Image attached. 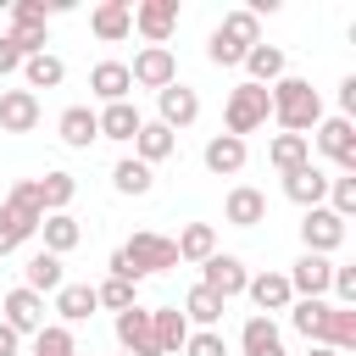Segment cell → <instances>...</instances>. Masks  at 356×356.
Returning <instances> with one entry per match:
<instances>
[{
	"label": "cell",
	"mask_w": 356,
	"mask_h": 356,
	"mask_svg": "<svg viewBox=\"0 0 356 356\" xmlns=\"http://www.w3.org/2000/svg\"><path fill=\"white\" fill-rule=\"evenodd\" d=\"M289 328L306 345H328L339 356L356 350V306H334V300H295L289 306Z\"/></svg>",
	"instance_id": "obj_1"
},
{
	"label": "cell",
	"mask_w": 356,
	"mask_h": 356,
	"mask_svg": "<svg viewBox=\"0 0 356 356\" xmlns=\"http://www.w3.org/2000/svg\"><path fill=\"white\" fill-rule=\"evenodd\" d=\"M267 100H273V122L284 128V134H306L312 139V128L323 122V95L312 89V78H278L273 89H267Z\"/></svg>",
	"instance_id": "obj_2"
},
{
	"label": "cell",
	"mask_w": 356,
	"mask_h": 356,
	"mask_svg": "<svg viewBox=\"0 0 356 356\" xmlns=\"http://www.w3.org/2000/svg\"><path fill=\"white\" fill-rule=\"evenodd\" d=\"M39 222H44V206H39V195H33V178L11 184L6 200H0V256H11L22 239H33Z\"/></svg>",
	"instance_id": "obj_3"
},
{
	"label": "cell",
	"mask_w": 356,
	"mask_h": 356,
	"mask_svg": "<svg viewBox=\"0 0 356 356\" xmlns=\"http://www.w3.org/2000/svg\"><path fill=\"white\" fill-rule=\"evenodd\" d=\"M267 117H273V100H267V89H261V83H234V89H228V106H222V134L245 139V134H256Z\"/></svg>",
	"instance_id": "obj_4"
},
{
	"label": "cell",
	"mask_w": 356,
	"mask_h": 356,
	"mask_svg": "<svg viewBox=\"0 0 356 356\" xmlns=\"http://www.w3.org/2000/svg\"><path fill=\"white\" fill-rule=\"evenodd\" d=\"M122 250V261L134 267V278H150V273H167V267H178V245L167 239V234H156V228H139L128 245H117Z\"/></svg>",
	"instance_id": "obj_5"
},
{
	"label": "cell",
	"mask_w": 356,
	"mask_h": 356,
	"mask_svg": "<svg viewBox=\"0 0 356 356\" xmlns=\"http://www.w3.org/2000/svg\"><path fill=\"white\" fill-rule=\"evenodd\" d=\"M312 145H317L339 172L356 167V122H350V117H323V122L312 128Z\"/></svg>",
	"instance_id": "obj_6"
},
{
	"label": "cell",
	"mask_w": 356,
	"mask_h": 356,
	"mask_svg": "<svg viewBox=\"0 0 356 356\" xmlns=\"http://www.w3.org/2000/svg\"><path fill=\"white\" fill-rule=\"evenodd\" d=\"M245 284H250V273H245V261H239V256L217 250L211 261H200V289H211L222 306H228L234 295H245Z\"/></svg>",
	"instance_id": "obj_7"
},
{
	"label": "cell",
	"mask_w": 356,
	"mask_h": 356,
	"mask_svg": "<svg viewBox=\"0 0 356 356\" xmlns=\"http://www.w3.org/2000/svg\"><path fill=\"white\" fill-rule=\"evenodd\" d=\"M0 323L11 328V334H22V339H33L39 328H44V295H33V289H6V300H0Z\"/></svg>",
	"instance_id": "obj_8"
},
{
	"label": "cell",
	"mask_w": 356,
	"mask_h": 356,
	"mask_svg": "<svg viewBox=\"0 0 356 356\" xmlns=\"http://www.w3.org/2000/svg\"><path fill=\"white\" fill-rule=\"evenodd\" d=\"M128 78H134L139 89H167V83H178V56H172L167 44H145V50L128 61Z\"/></svg>",
	"instance_id": "obj_9"
},
{
	"label": "cell",
	"mask_w": 356,
	"mask_h": 356,
	"mask_svg": "<svg viewBox=\"0 0 356 356\" xmlns=\"http://www.w3.org/2000/svg\"><path fill=\"white\" fill-rule=\"evenodd\" d=\"M300 245H306L312 256H334V250L345 245V217H334L328 206H312V211L300 217Z\"/></svg>",
	"instance_id": "obj_10"
},
{
	"label": "cell",
	"mask_w": 356,
	"mask_h": 356,
	"mask_svg": "<svg viewBox=\"0 0 356 356\" xmlns=\"http://www.w3.org/2000/svg\"><path fill=\"white\" fill-rule=\"evenodd\" d=\"M195 117H200V95H195L184 78H178V83H167V89H156V122H161V128H172V134H178V128H189Z\"/></svg>",
	"instance_id": "obj_11"
},
{
	"label": "cell",
	"mask_w": 356,
	"mask_h": 356,
	"mask_svg": "<svg viewBox=\"0 0 356 356\" xmlns=\"http://www.w3.org/2000/svg\"><path fill=\"white\" fill-rule=\"evenodd\" d=\"M284 278H289L295 300H328V278H334V261H328V256H312V250H300V261H295Z\"/></svg>",
	"instance_id": "obj_12"
},
{
	"label": "cell",
	"mask_w": 356,
	"mask_h": 356,
	"mask_svg": "<svg viewBox=\"0 0 356 356\" xmlns=\"http://www.w3.org/2000/svg\"><path fill=\"white\" fill-rule=\"evenodd\" d=\"M178 28V0H139L134 6V33H145V44H167Z\"/></svg>",
	"instance_id": "obj_13"
},
{
	"label": "cell",
	"mask_w": 356,
	"mask_h": 356,
	"mask_svg": "<svg viewBox=\"0 0 356 356\" xmlns=\"http://www.w3.org/2000/svg\"><path fill=\"white\" fill-rule=\"evenodd\" d=\"M200 161H206L211 178H239L245 161H250V150H245V139H234V134H211L206 150H200Z\"/></svg>",
	"instance_id": "obj_14"
},
{
	"label": "cell",
	"mask_w": 356,
	"mask_h": 356,
	"mask_svg": "<svg viewBox=\"0 0 356 356\" xmlns=\"http://www.w3.org/2000/svg\"><path fill=\"white\" fill-rule=\"evenodd\" d=\"M39 117H44V106H39L33 89H6L0 95V134H33Z\"/></svg>",
	"instance_id": "obj_15"
},
{
	"label": "cell",
	"mask_w": 356,
	"mask_h": 356,
	"mask_svg": "<svg viewBox=\"0 0 356 356\" xmlns=\"http://www.w3.org/2000/svg\"><path fill=\"white\" fill-rule=\"evenodd\" d=\"M117 345H122V356H161L156 350V334H150V306L117 312Z\"/></svg>",
	"instance_id": "obj_16"
},
{
	"label": "cell",
	"mask_w": 356,
	"mask_h": 356,
	"mask_svg": "<svg viewBox=\"0 0 356 356\" xmlns=\"http://www.w3.org/2000/svg\"><path fill=\"white\" fill-rule=\"evenodd\" d=\"M89 33H95L100 44L128 39V33H134V0H100V6L89 11Z\"/></svg>",
	"instance_id": "obj_17"
},
{
	"label": "cell",
	"mask_w": 356,
	"mask_h": 356,
	"mask_svg": "<svg viewBox=\"0 0 356 356\" xmlns=\"http://www.w3.org/2000/svg\"><path fill=\"white\" fill-rule=\"evenodd\" d=\"M222 222H234V228H256V222H267V195H261L256 184H234L228 200H222Z\"/></svg>",
	"instance_id": "obj_18"
},
{
	"label": "cell",
	"mask_w": 356,
	"mask_h": 356,
	"mask_svg": "<svg viewBox=\"0 0 356 356\" xmlns=\"http://www.w3.org/2000/svg\"><path fill=\"white\" fill-rule=\"evenodd\" d=\"M245 295H250V306H256L261 317H273V312H289V306H295V289H289V278H284V273H256V278L245 284Z\"/></svg>",
	"instance_id": "obj_19"
},
{
	"label": "cell",
	"mask_w": 356,
	"mask_h": 356,
	"mask_svg": "<svg viewBox=\"0 0 356 356\" xmlns=\"http://www.w3.org/2000/svg\"><path fill=\"white\" fill-rule=\"evenodd\" d=\"M50 300H56L50 312L61 317V328H72V323H89V317L100 312V300H95V284H61Z\"/></svg>",
	"instance_id": "obj_20"
},
{
	"label": "cell",
	"mask_w": 356,
	"mask_h": 356,
	"mask_svg": "<svg viewBox=\"0 0 356 356\" xmlns=\"http://www.w3.org/2000/svg\"><path fill=\"white\" fill-rule=\"evenodd\" d=\"M239 356H289L284 350V334H278V323L273 317H245V328H239Z\"/></svg>",
	"instance_id": "obj_21"
},
{
	"label": "cell",
	"mask_w": 356,
	"mask_h": 356,
	"mask_svg": "<svg viewBox=\"0 0 356 356\" xmlns=\"http://www.w3.org/2000/svg\"><path fill=\"white\" fill-rule=\"evenodd\" d=\"M239 67H245V72H250V78H245V83H261V89H273V83H278V78H284V72H289V56H284V50H278V44H250V50H245V61H239Z\"/></svg>",
	"instance_id": "obj_22"
},
{
	"label": "cell",
	"mask_w": 356,
	"mask_h": 356,
	"mask_svg": "<svg viewBox=\"0 0 356 356\" xmlns=\"http://www.w3.org/2000/svg\"><path fill=\"white\" fill-rule=\"evenodd\" d=\"M128 89H134L128 61H95V67H89V95H95V100L117 106V100H128Z\"/></svg>",
	"instance_id": "obj_23"
},
{
	"label": "cell",
	"mask_w": 356,
	"mask_h": 356,
	"mask_svg": "<svg viewBox=\"0 0 356 356\" xmlns=\"http://www.w3.org/2000/svg\"><path fill=\"white\" fill-rule=\"evenodd\" d=\"M95 122H100V139H111V145H134V134H139L145 117H139L134 100H117V106H100Z\"/></svg>",
	"instance_id": "obj_24"
},
{
	"label": "cell",
	"mask_w": 356,
	"mask_h": 356,
	"mask_svg": "<svg viewBox=\"0 0 356 356\" xmlns=\"http://www.w3.org/2000/svg\"><path fill=\"white\" fill-rule=\"evenodd\" d=\"M284 195L300 206V211H312V206H323V195H328V172L323 167H295V172H284Z\"/></svg>",
	"instance_id": "obj_25"
},
{
	"label": "cell",
	"mask_w": 356,
	"mask_h": 356,
	"mask_svg": "<svg viewBox=\"0 0 356 356\" xmlns=\"http://www.w3.org/2000/svg\"><path fill=\"white\" fill-rule=\"evenodd\" d=\"M56 134H61V145H67V150H89V145L100 139V122H95V111H89V106H67V111L56 117Z\"/></svg>",
	"instance_id": "obj_26"
},
{
	"label": "cell",
	"mask_w": 356,
	"mask_h": 356,
	"mask_svg": "<svg viewBox=\"0 0 356 356\" xmlns=\"http://www.w3.org/2000/svg\"><path fill=\"white\" fill-rule=\"evenodd\" d=\"M150 334H156V350L161 356H178L184 339H189V323L178 306H150Z\"/></svg>",
	"instance_id": "obj_27"
},
{
	"label": "cell",
	"mask_w": 356,
	"mask_h": 356,
	"mask_svg": "<svg viewBox=\"0 0 356 356\" xmlns=\"http://www.w3.org/2000/svg\"><path fill=\"white\" fill-rule=\"evenodd\" d=\"M172 150H178V134H172V128H161V122H139V134H134V161L156 167V161H167Z\"/></svg>",
	"instance_id": "obj_28"
},
{
	"label": "cell",
	"mask_w": 356,
	"mask_h": 356,
	"mask_svg": "<svg viewBox=\"0 0 356 356\" xmlns=\"http://www.w3.org/2000/svg\"><path fill=\"white\" fill-rule=\"evenodd\" d=\"M39 239H44V250H50V256H67V250H78L83 222H78L72 211H50V217L39 222Z\"/></svg>",
	"instance_id": "obj_29"
},
{
	"label": "cell",
	"mask_w": 356,
	"mask_h": 356,
	"mask_svg": "<svg viewBox=\"0 0 356 356\" xmlns=\"http://www.w3.org/2000/svg\"><path fill=\"white\" fill-rule=\"evenodd\" d=\"M67 284V273H61V256H50V250H33L28 256V267H22V289H33V295H56Z\"/></svg>",
	"instance_id": "obj_30"
},
{
	"label": "cell",
	"mask_w": 356,
	"mask_h": 356,
	"mask_svg": "<svg viewBox=\"0 0 356 356\" xmlns=\"http://www.w3.org/2000/svg\"><path fill=\"white\" fill-rule=\"evenodd\" d=\"M33 195H39L44 217H50V211H67V206H72V195H78V178H72V172H61V167H50L44 178H33Z\"/></svg>",
	"instance_id": "obj_31"
},
{
	"label": "cell",
	"mask_w": 356,
	"mask_h": 356,
	"mask_svg": "<svg viewBox=\"0 0 356 356\" xmlns=\"http://www.w3.org/2000/svg\"><path fill=\"white\" fill-rule=\"evenodd\" d=\"M172 245H178V261H195V267H200V261L217 256V228H211V222H184Z\"/></svg>",
	"instance_id": "obj_32"
},
{
	"label": "cell",
	"mask_w": 356,
	"mask_h": 356,
	"mask_svg": "<svg viewBox=\"0 0 356 356\" xmlns=\"http://www.w3.org/2000/svg\"><path fill=\"white\" fill-rule=\"evenodd\" d=\"M267 161H273L278 172H295V167H306V161H312V139H306V134H273Z\"/></svg>",
	"instance_id": "obj_33"
},
{
	"label": "cell",
	"mask_w": 356,
	"mask_h": 356,
	"mask_svg": "<svg viewBox=\"0 0 356 356\" xmlns=\"http://www.w3.org/2000/svg\"><path fill=\"white\" fill-rule=\"evenodd\" d=\"M111 189H117V195H134V200H139V195H150V189H156V167H145V161L122 156V161L111 167Z\"/></svg>",
	"instance_id": "obj_34"
},
{
	"label": "cell",
	"mask_w": 356,
	"mask_h": 356,
	"mask_svg": "<svg viewBox=\"0 0 356 356\" xmlns=\"http://www.w3.org/2000/svg\"><path fill=\"white\" fill-rule=\"evenodd\" d=\"M22 78H28V89L39 95V89H56L61 78H67V61L61 56H50V50H39V56H28L22 61Z\"/></svg>",
	"instance_id": "obj_35"
},
{
	"label": "cell",
	"mask_w": 356,
	"mask_h": 356,
	"mask_svg": "<svg viewBox=\"0 0 356 356\" xmlns=\"http://www.w3.org/2000/svg\"><path fill=\"white\" fill-rule=\"evenodd\" d=\"M184 323H189V328H217V323H222V300L195 284V289L184 295Z\"/></svg>",
	"instance_id": "obj_36"
},
{
	"label": "cell",
	"mask_w": 356,
	"mask_h": 356,
	"mask_svg": "<svg viewBox=\"0 0 356 356\" xmlns=\"http://www.w3.org/2000/svg\"><path fill=\"white\" fill-rule=\"evenodd\" d=\"M217 33L234 39L239 50H250V44H261V17H250V11H228V17L217 22Z\"/></svg>",
	"instance_id": "obj_37"
},
{
	"label": "cell",
	"mask_w": 356,
	"mask_h": 356,
	"mask_svg": "<svg viewBox=\"0 0 356 356\" xmlns=\"http://www.w3.org/2000/svg\"><path fill=\"white\" fill-rule=\"evenodd\" d=\"M28 356H78V339H72V328L44 323V328L33 334V350H28Z\"/></svg>",
	"instance_id": "obj_38"
},
{
	"label": "cell",
	"mask_w": 356,
	"mask_h": 356,
	"mask_svg": "<svg viewBox=\"0 0 356 356\" xmlns=\"http://www.w3.org/2000/svg\"><path fill=\"white\" fill-rule=\"evenodd\" d=\"M323 206H328L334 217H345V222H350V217H356V178H350V172H345V178H328Z\"/></svg>",
	"instance_id": "obj_39"
},
{
	"label": "cell",
	"mask_w": 356,
	"mask_h": 356,
	"mask_svg": "<svg viewBox=\"0 0 356 356\" xmlns=\"http://www.w3.org/2000/svg\"><path fill=\"white\" fill-rule=\"evenodd\" d=\"M95 300H100L106 312H128V306H139V284H122V278H106V284H95Z\"/></svg>",
	"instance_id": "obj_40"
},
{
	"label": "cell",
	"mask_w": 356,
	"mask_h": 356,
	"mask_svg": "<svg viewBox=\"0 0 356 356\" xmlns=\"http://www.w3.org/2000/svg\"><path fill=\"white\" fill-rule=\"evenodd\" d=\"M6 39H11L17 50H22V61H28V56H39V50L50 44V33H44V22H11V28H6Z\"/></svg>",
	"instance_id": "obj_41"
},
{
	"label": "cell",
	"mask_w": 356,
	"mask_h": 356,
	"mask_svg": "<svg viewBox=\"0 0 356 356\" xmlns=\"http://www.w3.org/2000/svg\"><path fill=\"white\" fill-rule=\"evenodd\" d=\"M184 356H228V339H222L217 328H189Z\"/></svg>",
	"instance_id": "obj_42"
},
{
	"label": "cell",
	"mask_w": 356,
	"mask_h": 356,
	"mask_svg": "<svg viewBox=\"0 0 356 356\" xmlns=\"http://www.w3.org/2000/svg\"><path fill=\"white\" fill-rule=\"evenodd\" d=\"M206 61H211V67H239V61H245V50L211 28V39H206Z\"/></svg>",
	"instance_id": "obj_43"
},
{
	"label": "cell",
	"mask_w": 356,
	"mask_h": 356,
	"mask_svg": "<svg viewBox=\"0 0 356 356\" xmlns=\"http://www.w3.org/2000/svg\"><path fill=\"white\" fill-rule=\"evenodd\" d=\"M11 22H50V6L44 0H17L11 6Z\"/></svg>",
	"instance_id": "obj_44"
},
{
	"label": "cell",
	"mask_w": 356,
	"mask_h": 356,
	"mask_svg": "<svg viewBox=\"0 0 356 356\" xmlns=\"http://www.w3.org/2000/svg\"><path fill=\"white\" fill-rule=\"evenodd\" d=\"M6 72H22V50H17V44L0 33V78H6Z\"/></svg>",
	"instance_id": "obj_45"
},
{
	"label": "cell",
	"mask_w": 356,
	"mask_h": 356,
	"mask_svg": "<svg viewBox=\"0 0 356 356\" xmlns=\"http://www.w3.org/2000/svg\"><path fill=\"white\" fill-rule=\"evenodd\" d=\"M339 117H356V78H339Z\"/></svg>",
	"instance_id": "obj_46"
},
{
	"label": "cell",
	"mask_w": 356,
	"mask_h": 356,
	"mask_svg": "<svg viewBox=\"0 0 356 356\" xmlns=\"http://www.w3.org/2000/svg\"><path fill=\"white\" fill-rule=\"evenodd\" d=\"M0 356H22V334H11L6 323H0Z\"/></svg>",
	"instance_id": "obj_47"
},
{
	"label": "cell",
	"mask_w": 356,
	"mask_h": 356,
	"mask_svg": "<svg viewBox=\"0 0 356 356\" xmlns=\"http://www.w3.org/2000/svg\"><path fill=\"white\" fill-rule=\"evenodd\" d=\"M306 356H339V350H328V345H312V350H306Z\"/></svg>",
	"instance_id": "obj_48"
},
{
	"label": "cell",
	"mask_w": 356,
	"mask_h": 356,
	"mask_svg": "<svg viewBox=\"0 0 356 356\" xmlns=\"http://www.w3.org/2000/svg\"><path fill=\"white\" fill-rule=\"evenodd\" d=\"M78 356H83V350H78Z\"/></svg>",
	"instance_id": "obj_49"
}]
</instances>
